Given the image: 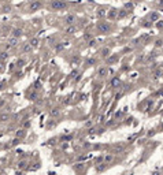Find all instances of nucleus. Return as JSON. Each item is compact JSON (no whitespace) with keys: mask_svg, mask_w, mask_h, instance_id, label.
<instances>
[{"mask_svg":"<svg viewBox=\"0 0 163 175\" xmlns=\"http://www.w3.org/2000/svg\"><path fill=\"white\" fill-rule=\"evenodd\" d=\"M29 97H30V100H37V97H38V93L37 92H36V90H34V92H33V93H30V96H29Z\"/></svg>","mask_w":163,"mask_h":175,"instance_id":"bb28decb","label":"nucleus"},{"mask_svg":"<svg viewBox=\"0 0 163 175\" xmlns=\"http://www.w3.org/2000/svg\"><path fill=\"white\" fill-rule=\"evenodd\" d=\"M134 3H140V1H143V0H133Z\"/></svg>","mask_w":163,"mask_h":175,"instance_id":"79ce46f5","label":"nucleus"},{"mask_svg":"<svg viewBox=\"0 0 163 175\" xmlns=\"http://www.w3.org/2000/svg\"><path fill=\"white\" fill-rule=\"evenodd\" d=\"M85 126H87V127H91V126H92V122H87V123H85Z\"/></svg>","mask_w":163,"mask_h":175,"instance_id":"a19ab883","label":"nucleus"},{"mask_svg":"<svg viewBox=\"0 0 163 175\" xmlns=\"http://www.w3.org/2000/svg\"><path fill=\"white\" fill-rule=\"evenodd\" d=\"M19 142H21V138L15 137V138L13 140V141H11V144H10V146H15V145H18Z\"/></svg>","mask_w":163,"mask_h":175,"instance_id":"393cba45","label":"nucleus"},{"mask_svg":"<svg viewBox=\"0 0 163 175\" xmlns=\"http://www.w3.org/2000/svg\"><path fill=\"white\" fill-rule=\"evenodd\" d=\"M125 8H126V10H129V8L132 10V8H133V4H132V3H126V4H125Z\"/></svg>","mask_w":163,"mask_h":175,"instance_id":"e433bc0d","label":"nucleus"},{"mask_svg":"<svg viewBox=\"0 0 163 175\" xmlns=\"http://www.w3.org/2000/svg\"><path fill=\"white\" fill-rule=\"evenodd\" d=\"M67 7V3L64 1V0H54L52 3H51V8L54 10V11H62Z\"/></svg>","mask_w":163,"mask_h":175,"instance_id":"f03ea898","label":"nucleus"},{"mask_svg":"<svg viewBox=\"0 0 163 175\" xmlns=\"http://www.w3.org/2000/svg\"><path fill=\"white\" fill-rule=\"evenodd\" d=\"M107 74H108V69L106 66H100L97 69V77L99 78H104V77H107Z\"/></svg>","mask_w":163,"mask_h":175,"instance_id":"423d86ee","label":"nucleus"},{"mask_svg":"<svg viewBox=\"0 0 163 175\" xmlns=\"http://www.w3.org/2000/svg\"><path fill=\"white\" fill-rule=\"evenodd\" d=\"M155 47H156V48H162L163 47V40H156V41H155Z\"/></svg>","mask_w":163,"mask_h":175,"instance_id":"c756f323","label":"nucleus"},{"mask_svg":"<svg viewBox=\"0 0 163 175\" xmlns=\"http://www.w3.org/2000/svg\"><path fill=\"white\" fill-rule=\"evenodd\" d=\"M148 18H150L151 22H156V21H159V18H160V15H159L158 13H151Z\"/></svg>","mask_w":163,"mask_h":175,"instance_id":"dca6fc26","label":"nucleus"},{"mask_svg":"<svg viewBox=\"0 0 163 175\" xmlns=\"http://www.w3.org/2000/svg\"><path fill=\"white\" fill-rule=\"evenodd\" d=\"M8 44L11 45V48H15V47H18L19 45V38L18 37H10L8 38Z\"/></svg>","mask_w":163,"mask_h":175,"instance_id":"9d476101","label":"nucleus"},{"mask_svg":"<svg viewBox=\"0 0 163 175\" xmlns=\"http://www.w3.org/2000/svg\"><path fill=\"white\" fill-rule=\"evenodd\" d=\"M15 137L21 138V140H23V138L26 137V130L25 129H19V130H17V134H15Z\"/></svg>","mask_w":163,"mask_h":175,"instance_id":"2eb2a0df","label":"nucleus"},{"mask_svg":"<svg viewBox=\"0 0 163 175\" xmlns=\"http://www.w3.org/2000/svg\"><path fill=\"white\" fill-rule=\"evenodd\" d=\"M21 51H22V53H29V52H32V51H33V47H32L30 43H25L23 45H22Z\"/></svg>","mask_w":163,"mask_h":175,"instance_id":"6e6552de","label":"nucleus"},{"mask_svg":"<svg viewBox=\"0 0 163 175\" xmlns=\"http://www.w3.org/2000/svg\"><path fill=\"white\" fill-rule=\"evenodd\" d=\"M30 44H32V47H33V48H37L38 45H40V40H38L37 37H33L30 40Z\"/></svg>","mask_w":163,"mask_h":175,"instance_id":"aec40b11","label":"nucleus"},{"mask_svg":"<svg viewBox=\"0 0 163 175\" xmlns=\"http://www.w3.org/2000/svg\"><path fill=\"white\" fill-rule=\"evenodd\" d=\"M108 21H115V19H118V10L117 8H111V10H108L107 11V17H106Z\"/></svg>","mask_w":163,"mask_h":175,"instance_id":"39448f33","label":"nucleus"},{"mask_svg":"<svg viewBox=\"0 0 163 175\" xmlns=\"http://www.w3.org/2000/svg\"><path fill=\"white\" fill-rule=\"evenodd\" d=\"M73 168H74L75 171H77V172H81L82 170L85 168V164H84V163H78V164H75Z\"/></svg>","mask_w":163,"mask_h":175,"instance_id":"6ab92c4d","label":"nucleus"},{"mask_svg":"<svg viewBox=\"0 0 163 175\" xmlns=\"http://www.w3.org/2000/svg\"><path fill=\"white\" fill-rule=\"evenodd\" d=\"M88 44H89V47H91V48H93V47H96V40H95V38L92 37V38H91V40L88 41Z\"/></svg>","mask_w":163,"mask_h":175,"instance_id":"c85d7f7f","label":"nucleus"},{"mask_svg":"<svg viewBox=\"0 0 163 175\" xmlns=\"http://www.w3.org/2000/svg\"><path fill=\"white\" fill-rule=\"evenodd\" d=\"M28 167V163L25 160H22V162H19V168H26Z\"/></svg>","mask_w":163,"mask_h":175,"instance_id":"473e14b6","label":"nucleus"},{"mask_svg":"<svg viewBox=\"0 0 163 175\" xmlns=\"http://www.w3.org/2000/svg\"><path fill=\"white\" fill-rule=\"evenodd\" d=\"M121 85V79H119L118 77H114L113 79H111V86L113 88H119Z\"/></svg>","mask_w":163,"mask_h":175,"instance_id":"a211bd4d","label":"nucleus"},{"mask_svg":"<svg viewBox=\"0 0 163 175\" xmlns=\"http://www.w3.org/2000/svg\"><path fill=\"white\" fill-rule=\"evenodd\" d=\"M7 55H8L7 52H1V53H0V60H4V59H7Z\"/></svg>","mask_w":163,"mask_h":175,"instance_id":"f704fd0d","label":"nucleus"},{"mask_svg":"<svg viewBox=\"0 0 163 175\" xmlns=\"http://www.w3.org/2000/svg\"><path fill=\"white\" fill-rule=\"evenodd\" d=\"M29 126H30V122H29V120H28V122H25V125H23V127H29Z\"/></svg>","mask_w":163,"mask_h":175,"instance_id":"ea45409f","label":"nucleus"},{"mask_svg":"<svg viewBox=\"0 0 163 175\" xmlns=\"http://www.w3.org/2000/svg\"><path fill=\"white\" fill-rule=\"evenodd\" d=\"M144 23H141V26L143 27H151L152 26V23H151V21H143Z\"/></svg>","mask_w":163,"mask_h":175,"instance_id":"7c9ffc66","label":"nucleus"},{"mask_svg":"<svg viewBox=\"0 0 163 175\" xmlns=\"http://www.w3.org/2000/svg\"><path fill=\"white\" fill-rule=\"evenodd\" d=\"M25 64H26V60H25V59H19L18 63H17V67H19V69H21V67H23Z\"/></svg>","mask_w":163,"mask_h":175,"instance_id":"a878e982","label":"nucleus"},{"mask_svg":"<svg viewBox=\"0 0 163 175\" xmlns=\"http://www.w3.org/2000/svg\"><path fill=\"white\" fill-rule=\"evenodd\" d=\"M106 168H107V163H100V164L96 166V171L97 172H103V171H106Z\"/></svg>","mask_w":163,"mask_h":175,"instance_id":"f3484780","label":"nucleus"},{"mask_svg":"<svg viewBox=\"0 0 163 175\" xmlns=\"http://www.w3.org/2000/svg\"><path fill=\"white\" fill-rule=\"evenodd\" d=\"M158 23H156V27H158V30H162L163 29V21H156Z\"/></svg>","mask_w":163,"mask_h":175,"instance_id":"2f4dec72","label":"nucleus"},{"mask_svg":"<svg viewBox=\"0 0 163 175\" xmlns=\"http://www.w3.org/2000/svg\"><path fill=\"white\" fill-rule=\"evenodd\" d=\"M91 38H92V36H91L89 33H85V34H84V40H87V41H89Z\"/></svg>","mask_w":163,"mask_h":175,"instance_id":"c9c22d12","label":"nucleus"},{"mask_svg":"<svg viewBox=\"0 0 163 175\" xmlns=\"http://www.w3.org/2000/svg\"><path fill=\"white\" fill-rule=\"evenodd\" d=\"M10 120V114H0V122H7Z\"/></svg>","mask_w":163,"mask_h":175,"instance_id":"4be33fe9","label":"nucleus"},{"mask_svg":"<svg viewBox=\"0 0 163 175\" xmlns=\"http://www.w3.org/2000/svg\"><path fill=\"white\" fill-rule=\"evenodd\" d=\"M87 66H88V67H91V66H95V64H96V59H93V57H91V59H88V60H87Z\"/></svg>","mask_w":163,"mask_h":175,"instance_id":"5701e85b","label":"nucleus"},{"mask_svg":"<svg viewBox=\"0 0 163 175\" xmlns=\"http://www.w3.org/2000/svg\"><path fill=\"white\" fill-rule=\"evenodd\" d=\"M96 30L99 31L100 34H108L111 31V25L108 22H99L96 25Z\"/></svg>","mask_w":163,"mask_h":175,"instance_id":"f257e3e1","label":"nucleus"},{"mask_svg":"<svg viewBox=\"0 0 163 175\" xmlns=\"http://www.w3.org/2000/svg\"><path fill=\"white\" fill-rule=\"evenodd\" d=\"M96 17L99 19H103L107 17V11L106 10H103V8H100V10H97V13H96Z\"/></svg>","mask_w":163,"mask_h":175,"instance_id":"4468645a","label":"nucleus"},{"mask_svg":"<svg viewBox=\"0 0 163 175\" xmlns=\"http://www.w3.org/2000/svg\"><path fill=\"white\" fill-rule=\"evenodd\" d=\"M113 159H114L113 155H107V156H104V163H110V162H113Z\"/></svg>","mask_w":163,"mask_h":175,"instance_id":"cd10ccee","label":"nucleus"},{"mask_svg":"<svg viewBox=\"0 0 163 175\" xmlns=\"http://www.w3.org/2000/svg\"><path fill=\"white\" fill-rule=\"evenodd\" d=\"M95 133H96V129H95V127H91V129H89V134H95Z\"/></svg>","mask_w":163,"mask_h":175,"instance_id":"58836bf2","label":"nucleus"},{"mask_svg":"<svg viewBox=\"0 0 163 175\" xmlns=\"http://www.w3.org/2000/svg\"><path fill=\"white\" fill-rule=\"evenodd\" d=\"M119 60V53H114V55H110L107 57V64H114Z\"/></svg>","mask_w":163,"mask_h":175,"instance_id":"0eeeda50","label":"nucleus"},{"mask_svg":"<svg viewBox=\"0 0 163 175\" xmlns=\"http://www.w3.org/2000/svg\"><path fill=\"white\" fill-rule=\"evenodd\" d=\"M66 45H67V43H58V45L55 47V49H56V51H62Z\"/></svg>","mask_w":163,"mask_h":175,"instance_id":"b1692460","label":"nucleus"},{"mask_svg":"<svg viewBox=\"0 0 163 175\" xmlns=\"http://www.w3.org/2000/svg\"><path fill=\"white\" fill-rule=\"evenodd\" d=\"M64 33H66L67 36H71V34L77 33V27H75L74 25H70V26H67V27L64 29Z\"/></svg>","mask_w":163,"mask_h":175,"instance_id":"9b49d317","label":"nucleus"},{"mask_svg":"<svg viewBox=\"0 0 163 175\" xmlns=\"http://www.w3.org/2000/svg\"><path fill=\"white\" fill-rule=\"evenodd\" d=\"M111 55V49L108 48V47H104V48H101L100 51V56L101 57H104V59H107V57Z\"/></svg>","mask_w":163,"mask_h":175,"instance_id":"1a4fd4ad","label":"nucleus"},{"mask_svg":"<svg viewBox=\"0 0 163 175\" xmlns=\"http://www.w3.org/2000/svg\"><path fill=\"white\" fill-rule=\"evenodd\" d=\"M43 7V1L41 0H32V3L29 4V13H36Z\"/></svg>","mask_w":163,"mask_h":175,"instance_id":"7ed1b4c3","label":"nucleus"},{"mask_svg":"<svg viewBox=\"0 0 163 175\" xmlns=\"http://www.w3.org/2000/svg\"><path fill=\"white\" fill-rule=\"evenodd\" d=\"M13 36L14 37L21 38L22 36H23V30H22V29H19V27H15V29H13Z\"/></svg>","mask_w":163,"mask_h":175,"instance_id":"ddd939ff","label":"nucleus"},{"mask_svg":"<svg viewBox=\"0 0 163 175\" xmlns=\"http://www.w3.org/2000/svg\"><path fill=\"white\" fill-rule=\"evenodd\" d=\"M51 115H52L54 118H58V116L60 115V110H59V108H52V110H51Z\"/></svg>","mask_w":163,"mask_h":175,"instance_id":"412c9836","label":"nucleus"},{"mask_svg":"<svg viewBox=\"0 0 163 175\" xmlns=\"http://www.w3.org/2000/svg\"><path fill=\"white\" fill-rule=\"evenodd\" d=\"M162 74H163V70H158L156 73L154 74V77H155V78H159V77H160Z\"/></svg>","mask_w":163,"mask_h":175,"instance_id":"72a5a7b5","label":"nucleus"},{"mask_svg":"<svg viewBox=\"0 0 163 175\" xmlns=\"http://www.w3.org/2000/svg\"><path fill=\"white\" fill-rule=\"evenodd\" d=\"M4 106H6V100L4 99H0V108H3Z\"/></svg>","mask_w":163,"mask_h":175,"instance_id":"4c0bfd02","label":"nucleus"},{"mask_svg":"<svg viewBox=\"0 0 163 175\" xmlns=\"http://www.w3.org/2000/svg\"><path fill=\"white\" fill-rule=\"evenodd\" d=\"M129 15V11L126 8H122V10H118V19H123Z\"/></svg>","mask_w":163,"mask_h":175,"instance_id":"f8f14e48","label":"nucleus"},{"mask_svg":"<svg viewBox=\"0 0 163 175\" xmlns=\"http://www.w3.org/2000/svg\"><path fill=\"white\" fill-rule=\"evenodd\" d=\"M75 21H77V17H75L74 14H67V15L63 18V22H64V25H66V26L74 25Z\"/></svg>","mask_w":163,"mask_h":175,"instance_id":"20e7f679","label":"nucleus"},{"mask_svg":"<svg viewBox=\"0 0 163 175\" xmlns=\"http://www.w3.org/2000/svg\"><path fill=\"white\" fill-rule=\"evenodd\" d=\"M3 134H4V133H3V130H0V137H1Z\"/></svg>","mask_w":163,"mask_h":175,"instance_id":"37998d69","label":"nucleus"}]
</instances>
